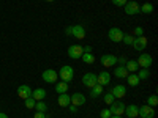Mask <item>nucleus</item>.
I'll return each mask as SVG.
<instances>
[{"label": "nucleus", "mask_w": 158, "mask_h": 118, "mask_svg": "<svg viewBox=\"0 0 158 118\" xmlns=\"http://www.w3.org/2000/svg\"><path fill=\"white\" fill-rule=\"evenodd\" d=\"M138 116H141V118H153L155 116V110H153V107L144 104V106H141L138 109Z\"/></svg>", "instance_id": "obj_8"}, {"label": "nucleus", "mask_w": 158, "mask_h": 118, "mask_svg": "<svg viewBox=\"0 0 158 118\" xmlns=\"http://www.w3.org/2000/svg\"><path fill=\"white\" fill-rule=\"evenodd\" d=\"M25 101V107H27V109H35V99L30 96V98H27V99H24Z\"/></svg>", "instance_id": "obj_31"}, {"label": "nucleus", "mask_w": 158, "mask_h": 118, "mask_svg": "<svg viewBox=\"0 0 158 118\" xmlns=\"http://www.w3.org/2000/svg\"><path fill=\"white\" fill-rule=\"evenodd\" d=\"M46 2H54V0H46Z\"/></svg>", "instance_id": "obj_42"}, {"label": "nucleus", "mask_w": 158, "mask_h": 118, "mask_svg": "<svg viewBox=\"0 0 158 118\" xmlns=\"http://www.w3.org/2000/svg\"><path fill=\"white\" fill-rule=\"evenodd\" d=\"M147 44H149V39L144 36V35H142V36H135L133 43H131V46H133L136 50H139V52H142L144 49H146Z\"/></svg>", "instance_id": "obj_4"}, {"label": "nucleus", "mask_w": 158, "mask_h": 118, "mask_svg": "<svg viewBox=\"0 0 158 118\" xmlns=\"http://www.w3.org/2000/svg\"><path fill=\"white\" fill-rule=\"evenodd\" d=\"M33 118H48V115H46V112H35Z\"/></svg>", "instance_id": "obj_37"}, {"label": "nucleus", "mask_w": 158, "mask_h": 118, "mask_svg": "<svg viewBox=\"0 0 158 118\" xmlns=\"http://www.w3.org/2000/svg\"><path fill=\"white\" fill-rule=\"evenodd\" d=\"M111 93H112V96H114L115 99H122V98H125V95H127V88H125L123 85H114L112 90H111Z\"/></svg>", "instance_id": "obj_13"}, {"label": "nucleus", "mask_w": 158, "mask_h": 118, "mask_svg": "<svg viewBox=\"0 0 158 118\" xmlns=\"http://www.w3.org/2000/svg\"><path fill=\"white\" fill-rule=\"evenodd\" d=\"M125 68H127V71H128V73H138L139 65H138V61H136V60H127Z\"/></svg>", "instance_id": "obj_21"}, {"label": "nucleus", "mask_w": 158, "mask_h": 118, "mask_svg": "<svg viewBox=\"0 0 158 118\" xmlns=\"http://www.w3.org/2000/svg\"><path fill=\"white\" fill-rule=\"evenodd\" d=\"M123 11L128 16H135L138 13H141V5L136 2V0H128V2L123 5Z\"/></svg>", "instance_id": "obj_2"}, {"label": "nucleus", "mask_w": 158, "mask_h": 118, "mask_svg": "<svg viewBox=\"0 0 158 118\" xmlns=\"http://www.w3.org/2000/svg\"><path fill=\"white\" fill-rule=\"evenodd\" d=\"M156 104H158V96H156V95H150V96L147 98V106L155 107Z\"/></svg>", "instance_id": "obj_29"}, {"label": "nucleus", "mask_w": 158, "mask_h": 118, "mask_svg": "<svg viewBox=\"0 0 158 118\" xmlns=\"http://www.w3.org/2000/svg\"><path fill=\"white\" fill-rule=\"evenodd\" d=\"M59 76H60V81H63V82H71L73 77H74V69H73L71 66H68V65H65V66L60 68Z\"/></svg>", "instance_id": "obj_3"}, {"label": "nucleus", "mask_w": 158, "mask_h": 118, "mask_svg": "<svg viewBox=\"0 0 158 118\" xmlns=\"http://www.w3.org/2000/svg\"><path fill=\"white\" fill-rule=\"evenodd\" d=\"M109 110H111V115H118L122 116L125 113V104L122 101H114L112 104H109Z\"/></svg>", "instance_id": "obj_5"}, {"label": "nucleus", "mask_w": 158, "mask_h": 118, "mask_svg": "<svg viewBox=\"0 0 158 118\" xmlns=\"http://www.w3.org/2000/svg\"><path fill=\"white\" fill-rule=\"evenodd\" d=\"M56 91H57V93L60 95V93H67V91H68V82H56Z\"/></svg>", "instance_id": "obj_24"}, {"label": "nucleus", "mask_w": 158, "mask_h": 118, "mask_svg": "<svg viewBox=\"0 0 158 118\" xmlns=\"http://www.w3.org/2000/svg\"><path fill=\"white\" fill-rule=\"evenodd\" d=\"M138 77L141 79V81H142V79H147L149 76H150V71H149V68H141V69H138Z\"/></svg>", "instance_id": "obj_27"}, {"label": "nucleus", "mask_w": 158, "mask_h": 118, "mask_svg": "<svg viewBox=\"0 0 158 118\" xmlns=\"http://www.w3.org/2000/svg\"><path fill=\"white\" fill-rule=\"evenodd\" d=\"M82 84H84L85 87H89V88L95 87V85L98 84V81H97V74H94V73H85V74L82 76Z\"/></svg>", "instance_id": "obj_10"}, {"label": "nucleus", "mask_w": 158, "mask_h": 118, "mask_svg": "<svg viewBox=\"0 0 158 118\" xmlns=\"http://www.w3.org/2000/svg\"><path fill=\"white\" fill-rule=\"evenodd\" d=\"M0 118H8V115H6V113H2V112H0Z\"/></svg>", "instance_id": "obj_40"}, {"label": "nucleus", "mask_w": 158, "mask_h": 118, "mask_svg": "<svg viewBox=\"0 0 158 118\" xmlns=\"http://www.w3.org/2000/svg\"><path fill=\"white\" fill-rule=\"evenodd\" d=\"M127 81H128V85H130V87H138L139 82H141V79L138 77L136 73H130V74L127 76Z\"/></svg>", "instance_id": "obj_20"}, {"label": "nucleus", "mask_w": 158, "mask_h": 118, "mask_svg": "<svg viewBox=\"0 0 158 118\" xmlns=\"http://www.w3.org/2000/svg\"><path fill=\"white\" fill-rule=\"evenodd\" d=\"M97 81H98V85H101V87L109 85V84H111V73H108V71H101V73L97 76Z\"/></svg>", "instance_id": "obj_14"}, {"label": "nucleus", "mask_w": 158, "mask_h": 118, "mask_svg": "<svg viewBox=\"0 0 158 118\" xmlns=\"http://www.w3.org/2000/svg\"><path fill=\"white\" fill-rule=\"evenodd\" d=\"M141 13H144V14H150V13H153V5L152 3H144L141 6Z\"/></svg>", "instance_id": "obj_28"}, {"label": "nucleus", "mask_w": 158, "mask_h": 118, "mask_svg": "<svg viewBox=\"0 0 158 118\" xmlns=\"http://www.w3.org/2000/svg\"><path fill=\"white\" fill-rule=\"evenodd\" d=\"M100 63L103 65L104 68H111L114 66V65L117 63V57H114L112 54H104L100 57Z\"/></svg>", "instance_id": "obj_9"}, {"label": "nucleus", "mask_w": 158, "mask_h": 118, "mask_svg": "<svg viewBox=\"0 0 158 118\" xmlns=\"http://www.w3.org/2000/svg\"><path fill=\"white\" fill-rule=\"evenodd\" d=\"M135 35H136V36H142V35H144L142 27H135Z\"/></svg>", "instance_id": "obj_36"}, {"label": "nucleus", "mask_w": 158, "mask_h": 118, "mask_svg": "<svg viewBox=\"0 0 158 118\" xmlns=\"http://www.w3.org/2000/svg\"><path fill=\"white\" fill-rule=\"evenodd\" d=\"M57 102H59V106H60V107H68L70 104H71L70 95H67V93H60V95H59Z\"/></svg>", "instance_id": "obj_19"}, {"label": "nucleus", "mask_w": 158, "mask_h": 118, "mask_svg": "<svg viewBox=\"0 0 158 118\" xmlns=\"http://www.w3.org/2000/svg\"><path fill=\"white\" fill-rule=\"evenodd\" d=\"M18 96L22 98V99L30 98V96H32V88H30L29 85H21V87L18 88Z\"/></svg>", "instance_id": "obj_16"}, {"label": "nucleus", "mask_w": 158, "mask_h": 118, "mask_svg": "<svg viewBox=\"0 0 158 118\" xmlns=\"http://www.w3.org/2000/svg\"><path fill=\"white\" fill-rule=\"evenodd\" d=\"M130 73L127 71V68L125 66H117L115 69H114V76L117 77V79H123V77H127Z\"/></svg>", "instance_id": "obj_22"}, {"label": "nucleus", "mask_w": 158, "mask_h": 118, "mask_svg": "<svg viewBox=\"0 0 158 118\" xmlns=\"http://www.w3.org/2000/svg\"><path fill=\"white\" fill-rule=\"evenodd\" d=\"M108 38L111 39L112 43H120L122 38H123V32H122L120 29H117V27H112V29H109V32H108Z\"/></svg>", "instance_id": "obj_7"}, {"label": "nucleus", "mask_w": 158, "mask_h": 118, "mask_svg": "<svg viewBox=\"0 0 158 118\" xmlns=\"http://www.w3.org/2000/svg\"><path fill=\"white\" fill-rule=\"evenodd\" d=\"M65 33L68 36H74L76 39H84L85 38V29L82 25H70V27H67Z\"/></svg>", "instance_id": "obj_1"}, {"label": "nucleus", "mask_w": 158, "mask_h": 118, "mask_svg": "<svg viewBox=\"0 0 158 118\" xmlns=\"http://www.w3.org/2000/svg\"><path fill=\"white\" fill-rule=\"evenodd\" d=\"M41 77L46 84H56L57 79H59V73L54 71V69H46V71H43Z\"/></svg>", "instance_id": "obj_6"}, {"label": "nucleus", "mask_w": 158, "mask_h": 118, "mask_svg": "<svg viewBox=\"0 0 158 118\" xmlns=\"http://www.w3.org/2000/svg\"><path fill=\"white\" fill-rule=\"evenodd\" d=\"M81 60H82L85 65H92V63H94L97 58H95L94 55H92V54H87V52H84V54L81 55Z\"/></svg>", "instance_id": "obj_25"}, {"label": "nucleus", "mask_w": 158, "mask_h": 118, "mask_svg": "<svg viewBox=\"0 0 158 118\" xmlns=\"http://www.w3.org/2000/svg\"><path fill=\"white\" fill-rule=\"evenodd\" d=\"M70 99H71V104H73V106H76V107L84 106V104H85V96L82 93H73L70 96Z\"/></svg>", "instance_id": "obj_15"}, {"label": "nucleus", "mask_w": 158, "mask_h": 118, "mask_svg": "<svg viewBox=\"0 0 158 118\" xmlns=\"http://www.w3.org/2000/svg\"><path fill=\"white\" fill-rule=\"evenodd\" d=\"M109 116H111V110H109V109L101 110V118H109Z\"/></svg>", "instance_id": "obj_35"}, {"label": "nucleus", "mask_w": 158, "mask_h": 118, "mask_svg": "<svg viewBox=\"0 0 158 118\" xmlns=\"http://www.w3.org/2000/svg\"><path fill=\"white\" fill-rule=\"evenodd\" d=\"M127 60H128V58H127V57H123V55H122V57H118V58H117V63H118V66H125Z\"/></svg>", "instance_id": "obj_34"}, {"label": "nucleus", "mask_w": 158, "mask_h": 118, "mask_svg": "<svg viewBox=\"0 0 158 118\" xmlns=\"http://www.w3.org/2000/svg\"><path fill=\"white\" fill-rule=\"evenodd\" d=\"M109 118H122V116H118V115H111Z\"/></svg>", "instance_id": "obj_41"}, {"label": "nucleus", "mask_w": 158, "mask_h": 118, "mask_svg": "<svg viewBox=\"0 0 158 118\" xmlns=\"http://www.w3.org/2000/svg\"><path fill=\"white\" fill-rule=\"evenodd\" d=\"M32 98L35 101H43L46 98V90L44 88H35V90H32Z\"/></svg>", "instance_id": "obj_17"}, {"label": "nucleus", "mask_w": 158, "mask_h": 118, "mask_svg": "<svg viewBox=\"0 0 158 118\" xmlns=\"http://www.w3.org/2000/svg\"><path fill=\"white\" fill-rule=\"evenodd\" d=\"M133 39H135V36H133V35H128V33H123V38H122V41H123L125 44L131 46V43H133Z\"/></svg>", "instance_id": "obj_30"}, {"label": "nucleus", "mask_w": 158, "mask_h": 118, "mask_svg": "<svg viewBox=\"0 0 158 118\" xmlns=\"http://www.w3.org/2000/svg\"><path fill=\"white\" fill-rule=\"evenodd\" d=\"M104 102H106V104H112L114 101H115V98L112 96V93H111V91H109V93H106V95H104Z\"/></svg>", "instance_id": "obj_32"}, {"label": "nucleus", "mask_w": 158, "mask_h": 118, "mask_svg": "<svg viewBox=\"0 0 158 118\" xmlns=\"http://www.w3.org/2000/svg\"><path fill=\"white\" fill-rule=\"evenodd\" d=\"M84 52H87V54H92V46H82Z\"/></svg>", "instance_id": "obj_39"}, {"label": "nucleus", "mask_w": 158, "mask_h": 118, "mask_svg": "<svg viewBox=\"0 0 158 118\" xmlns=\"http://www.w3.org/2000/svg\"><path fill=\"white\" fill-rule=\"evenodd\" d=\"M111 2H112V5H115V6H123L128 0H111Z\"/></svg>", "instance_id": "obj_33"}, {"label": "nucleus", "mask_w": 158, "mask_h": 118, "mask_svg": "<svg viewBox=\"0 0 158 118\" xmlns=\"http://www.w3.org/2000/svg\"><path fill=\"white\" fill-rule=\"evenodd\" d=\"M103 95V87L101 85H95V87H92L90 88V98H100Z\"/></svg>", "instance_id": "obj_23"}, {"label": "nucleus", "mask_w": 158, "mask_h": 118, "mask_svg": "<svg viewBox=\"0 0 158 118\" xmlns=\"http://www.w3.org/2000/svg\"><path fill=\"white\" fill-rule=\"evenodd\" d=\"M138 106H135V104H130V106H125V115L128 118H136L138 116Z\"/></svg>", "instance_id": "obj_18"}, {"label": "nucleus", "mask_w": 158, "mask_h": 118, "mask_svg": "<svg viewBox=\"0 0 158 118\" xmlns=\"http://www.w3.org/2000/svg\"><path fill=\"white\" fill-rule=\"evenodd\" d=\"M136 61H138V65H139V68H150L152 63H153V58H152V55H149V54H141Z\"/></svg>", "instance_id": "obj_11"}, {"label": "nucleus", "mask_w": 158, "mask_h": 118, "mask_svg": "<svg viewBox=\"0 0 158 118\" xmlns=\"http://www.w3.org/2000/svg\"><path fill=\"white\" fill-rule=\"evenodd\" d=\"M35 110L36 112H46L48 110V104L44 101H36L35 102Z\"/></svg>", "instance_id": "obj_26"}, {"label": "nucleus", "mask_w": 158, "mask_h": 118, "mask_svg": "<svg viewBox=\"0 0 158 118\" xmlns=\"http://www.w3.org/2000/svg\"><path fill=\"white\" fill-rule=\"evenodd\" d=\"M68 109H70V112H71V113H76V112H77V107H76V106H73V104H70Z\"/></svg>", "instance_id": "obj_38"}, {"label": "nucleus", "mask_w": 158, "mask_h": 118, "mask_svg": "<svg viewBox=\"0 0 158 118\" xmlns=\"http://www.w3.org/2000/svg\"><path fill=\"white\" fill-rule=\"evenodd\" d=\"M84 54V49L82 46H79V44H73L68 47V57L70 58H81V55Z\"/></svg>", "instance_id": "obj_12"}]
</instances>
